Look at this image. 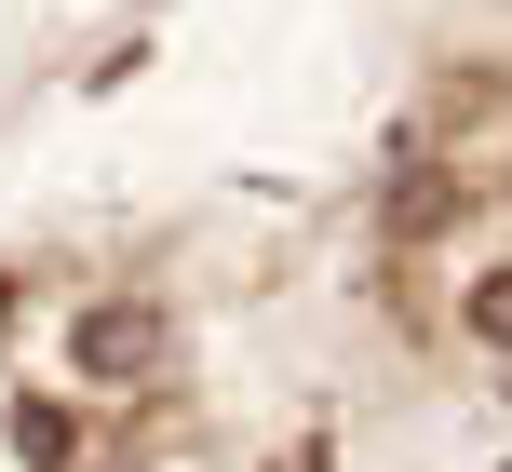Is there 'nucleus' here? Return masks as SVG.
<instances>
[{"label": "nucleus", "mask_w": 512, "mask_h": 472, "mask_svg": "<svg viewBox=\"0 0 512 472\" xmlns=\"http://www.w3.org/2000/svg\"><path fill=\"white\" fill-rule=\"evenodd\" d=\"M149 338H162L149 311H108V324H95V338H81V351H95V378H135V351H149Z\"/></svg>", "instance_id": "f257e3e1"}, {"label": "nucleus", "mask_w": 512, "mask_h": 472, "mask_svg": "<svg viewBox=\"0 0 512 472\" xmlns=\"http://www.w3.org/2000/svg\"><path fill=\"white\" fill-rule=\"evenodd\" d=\"M472 338H499V351H512V270H499V284H472Z\"/></svg>", "instance_id": "f03ea898"}]
</instances>
